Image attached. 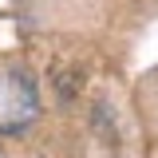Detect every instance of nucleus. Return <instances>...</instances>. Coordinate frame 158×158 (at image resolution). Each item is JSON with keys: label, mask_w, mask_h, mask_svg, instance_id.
<instances>
[{"label": "nucleus", "mask_w": 158, "mask_h": 158, "mask_svg": "<svg viewBox=\"0 0 158 158\" xmlns=\"http://www.w3.org/2000/svg\"><path fill=\"white\" fill-rule=\"evenodd\" d=\"M40 111L36 83L20 67H0V135L24 131Z\"/></svg>", "instance_id": "obj_1"}]
</instances>
